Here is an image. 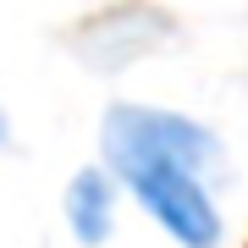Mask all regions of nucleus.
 I'll list each match as a JSON object with an SVG mask.
<instances>
[{
	"label": "nucleus",
	"instance_id": "nucleus-2",
	"mask_svg": "<svg viewBox=\"0 0 248 248\" xmlns=\"http://www.w3.org/2000/svg\"><path fill=\"white\" fill-rule=\"evenodd\" d=\"M66 221L83 243H105L116 221V182L105 171H78V182L66 187Z\"/></svg>",
	"mask_w": 248,
	"mask_h": 248
},
{
	"label": "nucleus",
	"instance_id": "nucleus-3",
	"mask_svg": "<svg viewBox=\"0 0 248 248\" xmlns=\"http://www.w3.org/2000/svg\"><path fill=\"white\" fill-rule=\"evenodd\" d=\"M0 133H6V116H0Z\"/></svg>",
	"mask_w": 248,
	"mask_h": 248
},
{
	"label": "nucleus",
	"instance_id": "nucleus-1",
	"mask_svg": "<svg viewBox=\"0 0 248 248\" xmlns=\"http://www.w3.org/2000/svg\"><path fill=\"white\" fill-rule=\"evenodd\" d=\"M105 155L116 177L138 193V204L171 232L182 248H215L221 215L204 187V171L221 160L215 138L177 110L116 105L105 116Z\"/></svg>",
	"mask_w": 248,
	"mask_h": 248
}]
</instances>
